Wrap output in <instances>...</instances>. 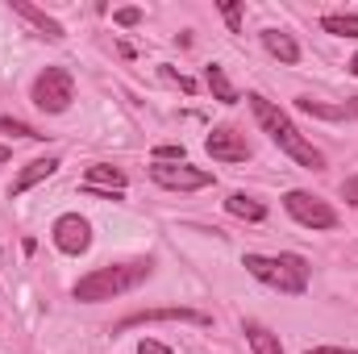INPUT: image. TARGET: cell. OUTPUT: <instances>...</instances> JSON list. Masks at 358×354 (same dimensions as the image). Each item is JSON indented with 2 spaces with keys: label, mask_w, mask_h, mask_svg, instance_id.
<instances>
[{
  "label": "cell",
  "mask_w": 358,
  "mask_h": 354,
  "mask_svg": "<svg viewBox=\"0 0 358 354\" xmlns=\"http://www.w3.org/2000/svg\"><path fill=\"white\" fill-rule=\"evenodd\" d=\"M55 246L63 250V255H88L92 246V225L80 217V213H63L59 221H55Z\"/></svg>",
  "instance_id": "cell-7"
},
{
  "label": "cell",
  "mask_w": 358,
  "mask_h": 354,
  "mask_svg": "<svg viewBox=\"0 0 358 354\" xmlns=\"http://www.w3.org/2000/svg\"><path fill=\"white\" fill-rule=\"evenodd\" d=\"M155 321H192V325H208L204 313L171 304V309H142V313H129V317H121V321L113 325V334H125V330H134V325H155Z\"/></svg>",
  "instance_id": "cell-8"
},
{
  "label": "cell",
  "mask_w": 358,
  "mask_h": 354,
  "mask_svg": "<svg viewBox=\"0 0 358 354\" xmlns=\"http://www.w3.org/2000/svg\"><path fill=\"white\" fill-rule=\"evenodd\" d=\"M350 76H358V55L350 59Z\"/></svg>",
  "instance_id": "cell-27"
},
{
  "label": "cell",
  "mask_w": 358,
  "mask_h": 354,
  "mask_svg": "<svg viewBox=\"0 0 358 354\" xmlns=\"http://www.w3.org/2000/svg\"><path fill=\"white\" fill-rule=\"evenodd\" d=\"M242 267L259 279V283H267L275 292H287V296H300L304 288H308V259L304 255H246Z\"/></svg>",
  "instance_id": "cell-3"
},
{
  "label": "cell",
  "mask_w": 358,
  "mask_h": 354,
  "mask_svg": "<svg viewBox=\"0 0 358 354\" xmlns=\"http://www.w3.org/2000/svg\"><path fill=\"white\" fill-rule=\"evenodd\" d=\"M80 192H84V196H100V200H113V196L125 192V176H121L117 167H108V163H92L88 171H84Z\"/></svg>",
  "instance_id": "cell-10"
},
{
  "label": "cell",
  "mask_w": 358,
  "mask_h": 354,
  "mask_svg": "<svg viewBox=\"0 0 358 354\" xmlns=\"http://www.w3.org/2000/svg\"><path fill=\"white\" fill-rule=\"evenodd\" d=\"M29 100H34L42 113H67L71 100H76V84H71V76H67L63 67H46V71L34 80Z\"/></svg>",
  "instance_id": "cell-4"
},
{
  "label": "cell",
  "mask_w": 358,
  "mask_h": 354,
  "mask_svg": "<svg viewBox=\"0 0 358 354\" xmlns=\"http://www.w3.org/2000/svg\"><path fill=\"white\" fill-rule=\"evenodd\" d=\"M163 80H171V84H179V88H183V92H196V84H192L187 76H176L171 67H163Z\"/></svg>",
  "instance_id": "cell-23"
},
{
  "label": "cell",
  "mask_w": 358,
  "mask_h": 354,
  "mask_svg": "<svg viewBox=\"0 0 358 354\" xmlns=\"http://www.w3.org/2000/svg\"><path fill=\"white\" fill-rule=\"evenodd\" d=\"M246 100H250V108H255L259 125L267 129V138L283 150V155H292L300 167H313V171H321V167H325V155H321V150H317V146H313L296 125H292V117H287L279 104H271L267 96H259V92H250Z\"/></svg>",
  "instance_id": "cell-1"
},
{
  "label": "cell",
  "mask_w": 358,
  "mask_h": 354,
  "mask_svg": "<svg viewBox=\"0 0 358 354\" xmlns=\"http://www.w3.org/2000/svg\"><path fill=\"white\" fill-rule=\"evenodd\" d=\"M113 21H117V25H138V21H142V8H117Z\"/></svg>",
  "instance_id": "cell-22"
},
{
  "label": "cell",
  "mask_w": 358,
  "mask_h": 354,
  "mask_svg": "<svg viewBox=\"0 0 358 354\" xmlns=\"http://www.w3.org/2000/svg\"><path fill=\"white\" fill-rule=\"evenodd\" d=\"M138 354H171V346H163V342H150V338H146V342L138 346Z\"/></svg>",
  "instance_id": "cell-24"
},
{
  "label": "cell",
  "mask_w": 358,
  "mask_h": 354,
  "mask_svg": "<svg viewBox=\"0 0 358 354\" xmlns=\"http://www.w3.org/2000/svg\"><path fill=\"white\" fill-rule=\"evenodd\" d=\"M150 179L159 187H171V192H196V187H208L213 183V171H200L192 163H155L150 167Z\"/></svg>",
  "instance_id": "cell-6"
},
{
  "label": "cell",
  "mask_w": 358,
  "mask_h": 354,
  "mask_svg": "<svg viewBox=\"0 0 358 354\" xmlns=\"http://www.w3.org/2000/svg\"><path fill=\"white\" fill-rule=\"evenodd\" d=\"M208 92H213V100H221V104H238V88L225 80V67H208Z\"/></svg>",
  "instance_id": "cell-18"
},
{
  "label": "cell",
  "mask_w": 358,
  "mask_h": 354,
  "mask_svg": "<svg viewBox=\"0 0 358 354\" xmlns=\"http://www.w3.org/2000/svg\"><path fill=\"white\" fill-rule=\"evenodd\" d=\"M221 13H225L229 29H234V34H242V4H238V0H225V4H221Z\"/></svg>",
  "instance_id": "cell-21"
},
{
  "label": "cell",
  "mask_w": 358,
  "mask_h": 354,
  "mask_svg": "<svg viewBox=\"0 0 358 354\" xmlns=\"http://www.w3.org/2000/svg\"><path fill=\"white\" fill-rule=\"evenodd\" d=\"M142 279H150V259L96 267L92 275H84V279L71 288V296L84 300V304H100V300H113V296H121V292H134Z\"/></svg>",
  "instance_id": "cell-2"
},
{
  "label": "cell",
  "mask_w": 358,
  "mask_h": 354,
  "mask_svg": "<svg viewBox=\"0 0 358 354\" xmlns=\"http://www.w3.org/2000/svg\"><path fill=\"white\" fill-rule=\"evenodd\" d=\"M4 163H8V146H0V167H4Z\"/></svg>",
  "instance_id": "cell-26"
},
{
  "label": "cell",
  "mask_w": 358,
  "mask_h": 354,
  "mask_svg": "<svg viewBox=\"0 0 358 354\" xmlns=\"http://www.w3.org/2000/svg\"><path fill=\"white\" fill-rule=\"evenodd\" d=\"M304 354H358V351H338V346H321V351H304Z\"/></svg>",
  "instance_id": "cell-25"
},
{
  "label": "cell",
  "mask_w": 358,
  "mask_h": 354,
  "mask_svg": "<svg viewBox=\"0 0 358 354\" xmlns=\"http://www.w3.org/2000/svg\"><path fill=\"white\" fill-rule=\"evenodd\" d=\"M204 150H208L213 159H221V163H246V159H250V146H246V138H242L234 125H217V129L204 138Z\"/></svg>",
  "instance_id": "cell-9"
},
{
  "label": "cell",
  "mask_w": 358,
  "mask_h": 354,
  "mask_svg": "<svg viewBox=\"0 0 358 354\" xmlns=\"http://www.w3.org/2000/svg\"><path fill=\"white\" fill-rule=\"evenodd\" d=\"M246 338H250V351L255 354H283L279 338L271 334L267 325H259V321H246Z\"/></svg>",
  "instance_id": "cell-16"
},
{
  "label": "cell",
  "mask_w": 358,
  "mask_h": 354,
  "mask_svg": "<svg viewBox=\"0 0 358 354\" xmlns=\"http://www.w3.org/2000/svg\"><path fill=\"white\" fill-rule=\"evenodd\" d=\"M59 171V159H34V163H25L21 167V176L13 179V187H8V196H25L34 183H42V179H50Z\"/></svg>",
  "instance_id": "cell-12"
},
{
  "label": "cell",
  "mask_w": 358,
  "mask_h": 354,
  "mask_svg": "<svg viewBox=\"0 0 358 354\" xmlns=\"http://www.w3.org/2000/svg\"><path fill=\"white\" fill-rule=\"evenodd\" d=\"M263 46H267L279 63H300V46H296V38L283 34V29H263Z\"/></svg>",
  "instance_id": "cell-14"
},
{
  "label": "cell",
  "mask_w": 358,
  "mask_h": 354,
  "mask_svg": "<svg viewBox=\"0 0 358 354\" xmlns=\"http://www.w3.org/2000/svg\"><path fill=\"white\" fill-rule=\"evenodd\" d=\"M155 163H187V155L179 142H163V146H155Z\"/></svg>",
  "instance_id": "cell-20"
},
{
  "label": "cell",
  "mask_w": 358,
  "mask_h": 354,
  "mask_svg": "<svg viewBox=\"0 0 358 354\" xmlns=\"http://www.w3.org/2000/svg\"><path fill=\"white\" fill-rule=\"evenodd\" d=\"M225 208H229L234 217H242V221H263V217H267V204L255 200V196H246V192H234V196L225 200Z\"/></svg>",
  "instance_id": "cell-15"
},
{
  "label": "cell",
  "mask_w": 358,
  "mask_h": 354,
  "mask_svg": "<svg viewBox=\"0 0 358 354\" xmlns=\"http://www.w3.org/2000/svg\"><path fill=\"white\" fill-rule=\"evenodd\" d=\"M321 29L334 38H358V13H329L321 17Z\"/></svg>",
  "instance_id": "cell-17"
},
{
  "label": "cell",
  "mask_w": 358,
  "mask_h": 354,
  "mask_svg": "<svg viewBox=\"0 0 358 354\" xmlns=\"http://www.w3.org/2000/svg\"><path fill=\"white\" fill-rule=\"evenodd\" d=\"M0 134H13V138H29V142H42L46 134H38L34 125H25V121H17V117H0Z\"/></svg>",
  "instance_id": "cell-19"
},
{
  "label": "cell",
  "mask_w": 358,
  "mask_h": 354,
  "mask_svg": "<svg viewBox=\"0 0 358 354\" xmlns=\"http://www.w3.org/2000/svg\"><path fill=\"white\" fill-rule=\"evenodd\" d=\"M296 108H300V113H313V117H325V121H346V117H358V100H350V104H317V100L300 96V100H296Z\"/></svg>",
  "instance_id": "cell-13"
},
{
  "label": "cell",
  "mask_w": 358,
  "mask_h": 354,
  "mask_svg": "<svg viewBox=\"0 0 358 354\" xmlns=\"http://www.w3.org/2000/svg\"><path fill=\"white\" fill-rule=\"evenodd\" d=\"M283 208L300 221V225H308V229H334L338 225V213L321 200V196H313V192H287L283 196Z\"/></svg>",
  "instance_id": "cell-5"
},
{
  "label": "cell",
  "mask_w": 358,
  "mask_h": 354,
  "mask_svg": "<svg viewBox=\"0 0 358 354\" xmlns=\"http://www.w3.org/2000/svg\"><path fill=\"white\" fill-rule=\"evenodd\" d=\"M13 13H17V17H25V21H29L42 38H50V42H63V38H67V29H63L50 13H42L38 4H29V0H13Z\"/></svg>",
  "instance_id": "cell-11"
}]
</instances>
